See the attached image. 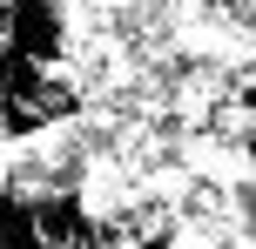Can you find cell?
<instances>
[{
	"mask_svg": "<svg viewBox=\"0 0 256 249\" xmlns=\"http://www.w3.org/2000/svg\"><path fill=\"white\" fill-rule=\"evenodd\" d=\"M0 40H7L14 54H27L34 67H54L74 47V13H68V0H7Z\"/></svg>",
	"mask_w": 256,
	"mask_h": 249,
	"instance_id": "6da1fadb",
	"label": "cell"
}]
</instances>
